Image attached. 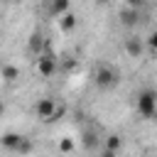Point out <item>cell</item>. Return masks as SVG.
Instances as JSON below:
<instances>
[{
  "instance_id": "obj_13",
  "label": "cell",
  "mask_w": 157,
  "mask_h": 157,
  "mask_svg": "<svg viewBox=\"0 0 157 157\" xmlns=\"http://www.w3.org/2000/svg\"><path fill=\"white\" fill-rule=\"evenodd\" d=\"M137 22V7H128L125 12H123V25H135Z\"/></svg>"
},
{
  "instance_id": "obj_9",
  "label": "cell",
  "mask_w": 157,
  "mask_h": 157,
  "mask_svg": "<svg viewBox=\"0 0 157 157\" xmlns=\"http://www.w3.org/2000/svg\"><path fill=\"white\" fill-rule=\"evenodd\" d=\"M20 142H22V135H20V132H5V135H2V147L10 150V152H15Z\"/></svg>"
},
{
  "instance_id": "obj_14",
  "label": "cell",
  "mask_w": 157,
  "mask_h": 157,
  "mask_svg": "<svg viewBox=\"0 0 157 157\" xmlns=\"http://www.w3.org/2000/svg\"><path fill=\"white\" fill-rule=\"evenodd\" d=\"M105 147H108V150H115V152H118V150L123 147V140H120L118 135H108V137H105Z\"/></svg>"
},
{
  "instance_id": "obj_11",
  "label": "cell",
  "mask_w": 157,
  "mask_h": 157,
  "mask_svg": "<svg viewBox=\"0 0 157 157\" xmlns=\"http://www.w3.org/2000/svg\"><path fill=\"white\" fill-rule=\"evenodd\" d=\"M32 150H34V145H32V140H29V137H25V135H22V142H20V145H17V150H15V152H17V155H20V157H27V155H29V152H32Z\"/></svg>"
},
{
  "instance_id": "obj_19",
  "label": "cell",
  "mask_w": 157,
  "mask_h": 157,
  "mask_svg": "<svg viewBox=\"0 0 157 157\" xmlns=\"http://www.w3.org/2000/svg\"><path fill=\"white\" fill-rule=\"evenodd\" d=\"M142 2H145V0H125V5H128V7H140Z\"/></svg>"
},
{
  "instance_id": "obj_10",
  "label": "cell",
  "mask_w": 157,
  "mask_h": 157,
  "mask_svg": "<svg viewBox=\"0 0 157 157\" xmlns=\"http://www.w3.org/2000/svg\"><path fill=\"white\" fill-rule=\"evenodd\" d=\"M17 78H20V69L12 66V64H5V66H2V81H5V83H15Z\"/></svg>"
},
{
  "instance_id": "obj_4",
  "label": "cell",
  "mask_w": 157,
  "mask_h": 157,
  "mask_svg": "<svg viewBox=\"0 0 157 157\" xmlns=\"http://www.w3.org/2000/svg\"><path fill=\"white\" fill-rule=\"evenodd\" d=\"M54 110H56V103H54L52 98H39V101H37V105H34L37 118H42L44 123H49V120H52Z\"/></svg>"
},
{
  "instance_id": "obj_16",
  "label": "cell",
  "mask_w": 157,
  "mask_h": 157,
  "mask_svg": "<svg viewBox=\"0 0 157 157\" xmlns=\"http://www.w3.org/2000/svg\"><path fill=\"white\" fill-rule=\"evenodd\" d=\"M64 113H66V108H64V105H56V110H54V115H52V120H49V123H54V120H59V118H61Z\"/></svg>"
},
{
  "instance_id": "obj_8",
  "label": "cell",
  "mask_w": 157,
  "mask_h": 157,
  "mask_svg": "<svg viewBox=\"0 0 157 157\" xmlns=\"http://www.w3.org/2000/svg\"><path fill=\"white\" fill-rule=\"evenodd\" d=\"M27 49L32 52V54H42V49H44V37L39 34V32H32L29 34V42H27Z\"/></svg>"
},
{
  "instance_id": "obj_17",
  "label": "cell",
  "mask_w": 157,
  "mask_h": 157,
  "mask_svg": "<svg viewBox=\"0 0 157 157\" xmlns=\"http://www.w3.org/2000/svg\"><path fill=\"white\" fill-rule=\"evenodd\" d=\"M61 69H64V71H74V69H76V61H74V59H66V61L61 64Z\"/></svg>"
},
{
  "instance_id": "obj_1",
  "label": "cell",
  "mask_w": 157,
  "mask_h": 157,
  "mask_svg": "<svg viewBox=\"0 0 157 157\" xmlns=\"http://www.w3.org/2000/svg\"><path fill=\"white\" fill-rule=\"evenodd\" d=\"M135 110L140 118H155L157 115V91L155 88H142L135 98Z\"/></svg>"
},
{
  "instance_id": "obj_18",
  "label": "cell",
  "mask_w": 157,
  "mask_h": 157,
  "mask_svg": "<svg viewBox=\"0 0 157 157\" xmlns=\"http://www.w3.org/2000/svg\"><path fill=\"white\" fill-rule=\"evenodd\" d=\"M101 157H118V152H115V150H108V147H105V150L101 152Z\"/></svg>"
},
{
  "instance_id": "obj_5",
  "label": "cell",
  "mask_w": 157,
  "mask_h": 157,
  "mask_svg": "<svg viewBox=\"0 0 157 157\" xmlns=\"http://www.w3.org/2000/svg\"><path fill=\"white\" fill-rule=\"evenodd\" d=\"M142 52H145V42H142V39H137V37L125 39V54H128V56L140 59V56H142Z\"/></svg>"
},
{
  "instance_id": "obj_15",
  "label": "cell",
  "mask_w": 157,
  "mask_h": 157,
  "mask_svg": "<svg viewBox=\"0 0 157 157\" xmlns=\"http://www.w3.org/2000/svg\"><path fill=\"white\" fill-rule=\"evenodd\" d=\"M147 47L157 52V29H155V32H150V37H147Z\"/></svg>"
},
{
  "instance_id": "obj_6",
  "label": "cell",
  "mask_w": 157,
  "mask_h": 157,
  "mask_svg": "<svg viewBox=\"0 0 157 157\" xmlns=\"http://www.w3.org/2000/svg\"><path fill=\"white\" fill-rule=\"evenodd\" d=\"M71 10V0H49V15L52 17H61Z\"/></svg>"
},
{
  "instance_id": "obj_2",
  "label": "cell",
  "mask_w": 157,
  "mask_h": 157,
  "mask_svg": "<svg viewBox=\"0 0 157 157\" xmlns=\"http://www.w3.org/2000/svg\"><path fill=\"white\" fill-rule=\"evenodd\" d=\"M118 81H120V74H118L113 66H108V64H101V66L93 71V83H96L101 91H108V88L118 86Z\"/></svg>"
},
{
  "instance_id": "obj_3",
  "label": "cell",
  "mask_w": 157,
  "mask_h": 157,
  "mask_svg": "<svg viewBox=\"0 0 157 157\" xmlns=\"http://www.w3.org/2000/svg\"><path fill=\"white\" fill-rule=\"evenodd\" d=\"M56 69H59V64H56V59H54L52 54H39V56H37V71H39L42 78L54 76Z\"/></svg>"
},
{
  "instance_id": "obj_12",
  "label": "cell",
  "mask_w": 157,
  "mask_h": 157,
  "mask_svg": "<svg viewBox=\"0 0 157 157\" xmlns=\"http://www.w3.org/2000/svg\"><path fill=\"white\" fill-rule=\"evenodd\" d=\"M74 150H76V142L71 137H59V152L61 155H71Z\"/></svg>"
},
{
  "instance_id": "obj_7",
  "label": "cell",
  "mask_w": 157,
  "mask_h": 157,
  "mask_svg": "<svg viewBox=\"0 0 157 157\" xmlns=\"http://www.w3.org/2000/svg\"><path fill=\"white\" fill-rule=\"evenodd\" d=\"M59 27H61L64 32H74V29L78 27V15H74V12L69 10L66 15H61V17H59Z\"/></svg>"
}]
</instances>
